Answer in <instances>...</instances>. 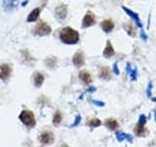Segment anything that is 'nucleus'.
Instances as JSON below:
<instances>
[{"instance_id": "obj_1", "label": "nucleus", "mask_w": 156, "mask_h": 147, "mask_svg": "<svg viewBox=\"0 0 156 147\" xmlns=\"http://www.w3.org/2000/svg\"><path fill=\"white\" fill-rule=\"evenodd\" d=\"M60 38L66 44H76L79 41V33L71 28H63L60 32Z\"/></svg>"}, {"instance_id": "obj_2", "label": "nucleus", "mask_w": 156, "mask_h": 147, "mask_svg": "<svg viewBox=\"0 0 156 147\" xmlns=\"http://www.w3.org/2000/svg\"><path fill=\"white\" fill-rule=\"evenodd\" d=\"M19 119L23 125H26L28 127H32L35 126V117H34L33 113L28 110H23L19 116Z\"/></svg>"}, {"instance_id": "obj_3", "label": "nucleus", "mask_w": 156, "mask_h": 147, "mask_svg": "<svg viewBox=\"0 0 156 147\" xmlns=\"http://www.w3.org/2000/svg\"><path fill=\"white\" fill-rule=\"evenodd\" d=\"M51 32H52L51 27L45 22H39L36 24L35 28H34V32H35L37 36H47V34H49Z\"/></svg>"}, {"instance_id": "obj_4", "label": "nucleus", "mask_w": 156, "mask_h": 147, "mask_svg": "<svg viewBox=\"0 0 156 147\" xmlns=\"http://www.w3.org/2000/svg\"><path fill=\"white\" fill-rule=\"evenodd\" d=\"M146 123V118L144 115H140V121L138 124L136 125L135 129H134V132L136 135L138 136H143L145 134V127H144V125Z\"/></svg>"}, {"instance_id": "obj_5", "label": "nucleus", "mask_w": 156, "mask_h": 147, "mask_svg": "<svg viewBox=\"0 0 156 147\" xmlns=\"http://www.w3.org/2000/svg\"><path fill=\"white\" fill-rule=\"evenodd\" d=\"M96 24V16L92 12H88L84 18H83V22H82V27L83 28H89L92 27L93 24Z\"/></svg>"}, {"instance_id": "obj_6", "label": "nucleus", "mask_w": 156, "mask_h": 147, "mask_svg": "<svg viewBox=\"0 0 156 147\" xmlns=\"http://www.w3.org/2000/svg\"><path fill=\"white\" fill-rule=\"evenodd\" d=\"M39 141H40L41 143L44 145L52 144L54 142V134H52V132L44 131L43 134H41L40 136H39Z\"/></svg>"}, {"instance_id": "obj_7", "label": "nucleus", "mask_w": 156, "mask_h": 147, "mask_svg": "<svg viewBox=\"0 0 156 147\" xmlns=\"http://www.w3.org/2000/svg\"><path fill=\"white\" fill-rule=\"evenodd\" d=\"M72 62L76 67H81L84 65L85 63V57L82 51H78L74 54V56L72 58Z\"/></svg>"}, {"instance_id": "obj_8", "label": "nucleus", "mask_w": 156, "mask_h": 147, "mask_svg": "<svg viewBox=\"0 0 156 147\" xmlns=\"http://www.w3.org/2000/svg\"><path fill=\"white\" fill-rule=\"evenodd\" d=\"M122 8H123V10H124V11L127 13V15H129L130 18H132V19H133L134 21L136 22V24H138V27H140V28H143V24H141V22H140V17H139V15H138V14L135 13L134 11H132L131 9H129V8L125 7V6H122Z\"/></svg>"}, {"instance_id": "obj_9", "label": "nucleus", "mask_w": 156, "mask_h": 147, "mask_svg": "<svg viewBox=\"0 0 156 147\" xmlns=\"http://www.w3.org/2000/svg\"><path fill=\"white\" fill-rule=\"evenodd\" d=\"M10 75H11V67H10L8 64H3V65L0 67V78L6 81L10 77Z\"/></svg>"}, {"instance_id": "obj_10", "label": "nucleus", "mask_w": 156, "mask_h": 147, "mask_svg": "<svg viewBox=\"0 0 156 147\" xmlns=\"http://www.w3.org/2000/svg\"><path fill=\"white\" fill-rule=\"evenodd\" d=\"M56 15L58 19L60 20H65L66 18V15H67V7L66 5H60L56 8Z\"/></svg>"}, {"instance_id": "obj_11", "label": "nucleus", "mask_w": 156, "mask_h": 147, "mask_svg": "<svg viewBox=\"0 0 156 147\" xmlns=\"http://www.w3.org/2000/svg\"><path fill=\"white\" fill-rule=\"evenodd\" d=\"M101 27L102 29H104V32H110L112 29L114 28V24H113V22L111 21V20H105V21L101 22Z\"/></svg>"}, {"instance_id": "obj_12", "label": "nucleus", "mask_w": 156, "mask_h": 147, "mask_svg": "<svg viewBox=\"0 0 156 147\" xmlns=\"http://www.w3.org/2000/svg\"><path fill=\"white\" fill-rule=\"evenodd\" d=\"M79 78L84 83H86V85H90V83L92 82V81H93L91 75L87 71H81L79 73Z\"/></svg>"}, {"instance_id": "obj_13", "label": "nucleus", "mask_w": 156, "mask_h": 147, "mask_svg": "<svg viewBox=\"0 0 156 147\" xmlns=\"http://www.w3.org/2000/svg\"><path fill=\"white\" fill-rule=\"evenodd\" d=\"M102 54H104V56L105 58H110L111 56L114 55V49H113V47H112L110 41H107V44H106V46H105L104 53Z\"/></svg>"}, {"instance_id": "obj_14", "label": "nucleus", "mask_w": 156, "mask_h": 147, "mask_svg": "<svg viewBox=\"0 0 156 147\" xmlns=\"http://www.w3.org/2000/svg\"><path fill=\"white\" fill-rule=\"evenodd\" d=\"M100 77L102 78V80H106V81L110 80V77H111L110 69H109L108 67H104V68H101V73H100Z\"/></svg>"}, {"instance_id": "obj_15", "label": "nucleus", "mask_w": 156, "mask_h": 147, "mask_svg": "<svg viewBox=\"0 0 156 147\" xmlns=\"http://www.w3.org/2000/svg\"><path fill=\"white\" fill-rule=\"evenodd\" d=\"M33 81H34V85H35L36 87H40L43 85V81H44V76L42 75L41 73L36 72L34 74V77H33Z\"/></svg>"}, {"instance_id": "obj_16", "label": "nucleus", "mask_w": 156, "mask_h": 147, "mask_svg": "<svg viewBox=\"0 0 156 147\" xmlns=\"http://www.w3.org/2000/svg\"><path fill=\"white\" fill-rule=\"evenodd\" d=\"M116 138L118 141H124V140H127L129 141L130 143H132L133 142V137H132L131 135L127 134H124V132H117L116 134Z\"/></svg>"}, {"instance_id": "obj_17", "label": "nucleus", "mask_w": 156, "mask_h": 147, "mask_svg": "<svg viewBox=\"0 0 156 147\" xmlns=\"http://www.w3.org/2000/svg\"><path fill=\"white\" fill-rule=\"evenodd\" d=\"M39 15H40V9H39V8H35V9L33 10V11L30 12V14L28 15L27 22L31 23V22L36 21V20L39 18Z\"/></svg>"}, {"instance_id": "obj_18", "label": "nucleus", "mask_w": 156, "mask_h": 147, "mask_svg": "<svg viewBox=\"0 0 156 147\" xmlns=\"http://www.w3.org/2000/svg\"><path fill=\"white\" fill-rule=\"evenodd\" d=\"M105 126H107L111 130H114L119 126L118 123H117V121L114 119H107L105 123Z\"/></svg>"}, {"instance_id": "obj_19", "label": "nucleus", "mask_w": 156, "mask_h": 147, "mask_svg": "<svg viewBox=\"0 0 156 147\" xmlns=\"http://www.w3.org/2000/svg\"><path fill=\"white\" fill-rule=\"evenodd\" d=\"M17 4H18V0H4L3 6L8 11V10H11L14 7H16Z\"/></svg>"}, {"instance_id": "obj_20", "label": "nucleus", "mask_w": 156, "mask_h": 147, "mask_svg": "<svg viewBox=\"0 0 156 147\" xmlns=\"http://www.w3.org/2000/svg\"><path fill=\"white\" fill-rule=\"evenodd\" d=\"M124 28L126 29L127 33L129 34L131 36H136V28H134V26L131 23H126L125 26H124Z\"/></svg>"}, {"instance_id": "obj_21", "label": "nucleus", "mask_w": 156, "mask_h": 147, "mask_svg": "<svg viewBox=\"0 0 156 147\" xmlns=\"http://www.w3.org/2000/svg\"><path fill=\"white\" fill-rule=\"evenodd\" d=\"M127 71H128L129 73V76H130V77L132 78L133 81H135L136 78V76H138V72H136V68H133L131 66V64H127Z\"/></svg>"}, {"instance_id": "obj_22", "label": "nucleus", "mask_w": 156, "mask_h": 147, "mask_svg": "<svg viewBox=\"0 0 156 147\" xmlns=\"http://www.w3.org/2000/svg\"><path fill=\"white\" fill-rule=\"evenodd\" d=\"M87 125L91 127H97L101 125V122L97 118H93V119H89L87 121Z\"/></svg>"}, {"instance_id": "obj_23", "label": "nucleus", "mask_w": 156, "mask_h": 147, "mask_svg": "<svg viewBox=\"0 0 156 147\" xmlns=\"http://www.w3.org/2000/svg\"><path fill=\"white\" fill-rule=\"evenodd\" d=\"M62 120V116L61 114V112H58V111L56 112L55 115H54V117H53V124L55 125V126L60 125Z\"/></svg>"}, {"instance_id": "obj_24", "label": "nucleus", "mask_w": 156, "mask_h": 147, "mask_svg": "<svg viewBox=\"0 0 156 147\" xmlns=\"http://www.w3.org/2000/svg\"><path fill=\"white\" fill-rule=\"evenodd\" d=\"M45 62H46V65H47L48 67L54 68V67H55L56 64H57V59H56L55 57L51 56V57H48V58L46 59V60H45Z\"/></svg>"}, {"instance_id": "obj_25", "label": "nucleus", "mask_w": 156, "mask_h": 147, "mask_svg": "<svg viewBox=\"0 0 156 147\" xmlns=\"http://www.w3.org/2000/svg\"><path fill=\"white\" fill-rule=\"evenodd\" d=\"M80 122H81V116L80 115H77L76 116V118H75V121H74V123L73 124H71V127H74V126H78L80 124Z\"/></svg>"}, {"instance_id": "obj_26", "label": "nucleus", "mask_w": 156, "mask_h": 147, "mask_svg": "<svg viewBox=\"0 0 156 147\" xmlns=\"http://www.w3.org/2000/svg\"><path fill=\"white\" fill-rule=\"evenodd\" d=\"M92 102H93V103H95V105H97V106H101V107H104V106H105V103H104V102H101V101L93 100Z\"/></svg>"}, {"instance_id": "obj_27", "label": "nucleus", "mask_w": 156, "mask_h": 147, "mask_svg": "<svg viewBox=\"0 0 156 147\" xmlns=\"http://www.w3.org/2000/svg\"><path fill=\"white\" fill-rule=\"evenodd\" d=\"M151 88H152V83L149 82L148 86H147V95H148V97L151 96Z\"/></svg>"}, {"instance_id": "obj_28", "label": "nucleus", "mask_w": 156, "mask_h": 147, "mask_svg": "<svg viewBox=\"0 0 156 147\" xmlns=\"http://www.w3.org/2000/svg\"><path fill=\"white\" fill-rule=\"evenodd\" d=\"M140 37H141V39H143V40H144V41L147 40V36H146V34L144 33V31H141V32H140Z\"/></svg>"}, {"instance_id": "obj_29", "label": "nucleus", "mask_w": 156, "mask_h": 147, "mask_svg": "<svg viewBox=\"0 0 156 147\" xmlns=\"http://www.w3.org/2000/svg\"><path fill=\"white\" fill-rule=\"evenodd\" d=\"M113 71H114V73L116 74V75H119V70H118V66H117V63L114 64V66H113Z\"/></svg>"}, {"instance_id": "obj_30", "label": "nucleus", "mask_w": 156, "mask_h": 147, "mask_svg": "<svg viewBox=\"0 0 156 147\" xmlns=\"http://www.w3.org/2000/svg\"><path fill=\"white\" fill-rule=\"evenodd\" d=\"M151 99H152V101L156 102V97H153V98H151Z\"/></svg>"}, {"instance_id": "obj_31", "label": "nucleus", "mask_w": 156, "mask_h": 147, "mask_svg": "<svg viewBox=\"0 0 156 147\" xmlns=\"http://www.w3.org/2000/svg\"><path fill=\"white\" fill-rule=\"evenodd\" d=\"M154 116H155V121H156V111H154Z\"/></svg>"}]
</instances>
